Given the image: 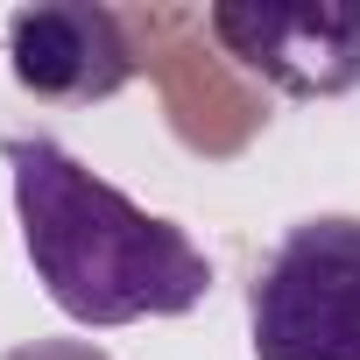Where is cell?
<instances>
[{"instance_id": "cell-1", "label": "cell", "mask_w": 360, "mask_h": 360, "mask_svg": "<svg viewBox=\"0 0 360 360\" xmlns=\"http://www.w3.org/2000/svg\"><path fill=\"white\" fill-rule=\"evenodd\" d=\"M0 162L15 176V219L22 255L43 283V297L92 332L134 325V318H184L212 290L205 248L176 226L92 176L64 141L50 134H8Z\"/></svg>"}, {"instance_id": "cell-2", "label": "cell", "mask_w": 360, "mask_h": 360, "mask_svg": "<svg viewBox=\"0 0 360 360\" xmlns=\"http://www.w3.org/2000/svg\"><path fill=\"white\" fill-rule=\"evenodd\" d=\"M255 360H360V219H297L248 283Z\"/></svg>"}, {"instance_id": "cell-3", "label": "cell", "mask_w": 360, "mask_h": 360, "mask_svg": "<svg viewBox=\"0 0 360 360\" xmlns=\"http://www.w3.org/2000/svg\"><path fill=\"white\" fill-rule=\"evenodd\" d=\"M205 22L283 99H339L360 85V0H219Z\"/></svg>"}, {"instance_id": "cell-4", "label": "cell", "mask_w": 360, "mask_h": 360, "mask_svg": "<svg viewBox=\"0 0 360 360\" xmlns=\"http://www.w3.org/2000/svg\"><path fill=\"white\" fill-rule=\"evenodd\" d=\"M8 71L29 99L99 106L134 85V43L99 0H36L8 15Z\"/></svg>"}, {"instance_id": "cell-5", "label": "cell", "mask_w": 360, "mask_h": 360, "mask_svg": "<svg viewBox=\"0 0 360 360\" xmlns=\"http://www.w3.org/2000/svg\"><path fill=\"white\" fill-rule=\"evenodd\" d=\"M0 360H113V353H99L92 339H36V346H15Z\"/></svg>"}]
</instances>
